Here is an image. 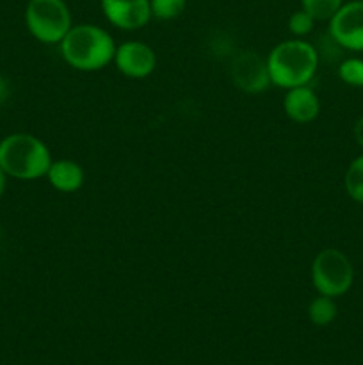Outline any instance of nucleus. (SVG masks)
<instances>
[{
	"instance_id": "obj_16",
	"label": "nucleus",
	"mask_w": 363,
	"mask_h": 365,
	"mask_svg": "<svg viewBox=\"0 0 363 365\" xmlns=\"http://www.w3.org/2000/svg\"><path fill=\"white\" fill-rule=\"evenodd\" d=\"M338 77L344 84L351 88H363V59L362 57H349L338 66Z\"/></svg>"
},
{
	"instance_id": "obj_17",
	"label": "nucleus",
	"mask_w": 363,
	"mask_h": 365,
	"mask_svg": "<svg viewBox=\"0 0 363 365\" xmlns=\"http://www.w3.org/2000/svg\"><path fill=\"white\" fill-rule=\"evenodd\" d=\"M287 25L288 31H290V34L294 36V38H305V36H308L310 32L313 31L315 20H313L305 9H298L290 14Z\"/></svg>"
},
{
	"instance_id": "obj_9",
	"label": "nucleus",
	"mask_w": 363,
	"mask_h": 365,
	"mask_svg": "<svg viewBox=\"0 0 363 365\" xmlns=\"http://www.w3.org/2000/svg\"><path fill=\"white\" fill-rule=\"evenodd\" d=\"M102 13L112 27L139 31L152 20L149 0H100Z\"/></svg>"
},
{
	"instance_id": "obj_18",
	"label": "nucleus",
	"mask_w": 363,
	"mask_h": 365,
	"mask_svg": "<svg viewBox=\"0 0 363 365\" xmlns=\"http://www.w3.org/2000/svg\"><path fill=\"white\" fill-rule=\"evenodd\" d=\"M9 96H11L9 82H7L6 77H2V75H0V106H4V103L7 102V100H9Z\"/></svg>"
},
{
	"instance_id": "obj_4",
	"label": "nucleus",
	"mask_w": 363,
	"mask_h": 365,
	"mask_svg": "<svg viewBox=\"0 0 363 365\" xmlns=\"http://www.w3.org/2000/svg\"><path fill=\"white\" fill-rule=\"evenodd\" d=\"M25 25L39 43L59 45L73 27V20L64 0H28L25 7Z\"/></svg>"
},
{
	"instance_id": "obj_1",
	"label": "nucleus",
	"mask_w": 363,
	"mask_h": 365,
	"mask_svg": "<svg viewBox=\"0 0 363 365\" xmlns=\"http://www.w3.org/2000/svg\"><path fill=\"white\" fill-rule=\"evenodd\" d=\"M265 61L270 84L292 89L308 86L313 81L319 68V52L310 41L294 38L278 43Z\"/></svg>"
},
{
	"instance_id": "obj_12",
	"label": "nucleus",
	"mask_w": 363,
	"mask_h": 365,
	"mask_svg": "<svg viewBox=\"0 0 363 365\" xmlns=\"http://www.w3.org/2000/svg\"><path fill=\"white\" fill-rule=\"evenodd\" d=\"M338 316V307L335 298L319 294L308 305V319L315 327H330Z\"/></svg>"
},
{
	"instance_id": "obj_2",
	"label": "nucleus",
	"mask_w": 363,
	"mask_h": 365,
	"mask_svg": "<svg viewBox=\"0 0 363 365\" xmlns=\"http://www.w3.org/2000/svg\"><path fill=\"white\" fill-rule=\"evenodd\" d=\"M116 41L109 31L93 24L73 25L59 43L60 56L78 71H98L114 61Z\"/></svg>"
},
{
	"instance_id": "obj_6",
	"label": "nucleus",
	"mask_w": 363,
	"mask_h": 365,
	"mask_svg": "<svg viewBox=\"0 0 363 365\" xmlns=\"http://www.w3.org/2000/svg\"><path fill=\"white\" fill-rule=\"evenodd\" d=\"M327 24L330 38L340 48L363 52V0L344 2Z\"/></svg>"
},
{
	"instance_id": "obj_7",
	"label": "nucleus",
	"mask_w": 363,
	"mask_h": 365,
	"mask_svg": "<svg viewBox=\"0 0 363 365\" xmlns=\"http://www.w3.org/2000/svg\"><path fill=\"white\" fill-rule=\"evenodd\" d=\"M114 64L117 71L128 78H146L153 73L157 66L155 50L146 43L132 39L116 46Z\"/></svg>"
},
{
	"instance_id": "obj_3",
	"label": "nucleus",
	"mask_w": 363,
	"mask_h": 365,
	"mask_svg": "<svg viewBox=\"0 0 363 365\" xmlns=\"http://www.w3.org/2000/svg\"><path fill=\"white\" fill-rule=\"evenodd\" d=\"M52 153L45 141L32 134L16 132L0 141V166L16 180H38L46 177Z\"/></svg>"
},
{
	"instance_id": "obj_5",
	"label": "nucleus",
	"mask_w": 363,
	"mask_h": 365,
	"mask_svg": "<svg viewBox=\"0 0 363 365\" xmlns=\"http://www.w3.org/2000/svg\"><path fill=\"white\" fill-rule=\"evenodd\" d=\"M312 284L315 291L330 298H340L354 284V266L342 250L324 248L312 262Z\"/></svg>"
},
{
	"instance_id": "obj_10",
	"label": "nucleus",
	"mask_w": 363,
	"mask_h": 365,
	"mask_svg": "<svg viewBox=\"0 0 363 365\" xmlns=\"http://www.w3.org/2000/svg\"><path fill=\"white\" fill-rule=\"evenodd\" d=\"M283 110L294 123H310L320 113V102L317 93L310 86L287 89L283 96Z\"/></svg>"
},
{
	"instance_id": "obj_13",
	"label": "nucleus",
	"mask_w": 363,
	"mask_h": 365,
	"mask_svg": "<svg viewBox=\"0 0 363 365\" xmlns=\"http://www.w3.org/2000/svg\"><path fill=\"white\" fill-rule=\"evenodd\" d=\"M344 187L349 198L363 205V153L352 159L344 177Z\"/></svg>"
},
{
	"instance_id": "obj_14",
	"label": "nucleus",
	"mask_w": 363,
	"mask_h": 365,
	"mask_svg": "<svg viewBox=\"0 0 363 365\" xmlns=\"http://www.w3.org/2000/svg\"><path fill=\"white\" fill-rule=\"evenodd\" d=\"M344 0H301V9H305L315 21H330Z\"/></svg>"
},
{
	"instance_id": "obj_8",
	"label": "nucleus",
	"mask_w": 363,
	"mask_h": 365,
	"mask_svg": "<svg viewBox=\"0 0 363 365\" xmlns=\"http://www.w3.org/2000/svg\"><path fill=\"white\" fill-rule=\"evenodd\" d=\"M231 81L241 91L258 95L270 86L267 61L255 52H242L231 63Z\"/></svg>"
},
{
	"instance_id": "obj_19",
	"label": "nucleus",
	"mask_w": 363,
	"mask_h": 365,
	"mask_svg": "<svg viewBox=\"0 0 363 365\" xmlns=\"http://www.w3.org/2000/svg\"><path fill=\"white\" fill-rule=\"evenodd\" d=\"M352 135H354L356 145L363 150V116L359 118V120L354 123V127H352Z\"/></svg>"
},
{
	"instance_id": "obj_20",
	"label": "nucleus",
	"mask_w": 363,
	"mask_h": 365,
	"mask_svg": "<svg viewBox=\"0 0 363 365\" xmlns=\"http://www.w3.org/2000/svg\"><path fill=\"white\" fill-rule=\"evenodd\" d=\"M6 189H7V173L2 170V166H0V198L4 196Z\"/></svg>"
},
{
	"instance_id": "obj_15",
	"label": "nucleus",
	"mask_w": 363,
	"mask_h": 365,
	"mask_svg": "<svg viewBox=\"0 0 363 365\" xmlns=\"http://www.w3.org/2000/svg\"><path fill=\"white\" fill-rule=\"evenodd\" d=\"M187 7V0H149L152 18L160 21L174 20Z\"/></svg>"
},
{
	"instance_id": "obj_11",
	"label": "nucleus",
	"mask_w": 363,
	"mask_h": 365,
	"mask_svg": "<svg viewBox=\"0 0 363 365\" xmlns=\"http://www.w3.org/2000/svg\"><path fill=\"white\" fill-rule=\"evenodd\" d=\"M46 178L56 191L75 192L84 185V170L75 160H52L48 171H46Z\"/></svg>"
}]
</instances>
